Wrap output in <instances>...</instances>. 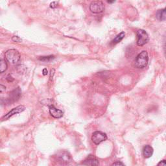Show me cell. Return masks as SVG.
<instances>
[{"label": "cell", "mask_w": 166, "mask_h": 166, "mask_svg": "<svg viewBox=\"0 0 166 166\" xmlns=\"http://www.w3.org/2000/svg\"><path fill=\"white\" fill-rule=\"evenodd\" d=\"M6 90V87L5 86L0 84V93H3Z\"/></svg>", "instance_id": "ffe728a7"}, {"label": "cell", "mask_w": 166, "mask_h": 166, "mask_svg": "<svg viewBox=\"0 0 166 166\" xmlns=\"http://www.w3.org/2000/svg\"><path fill=\"white\" fill-rule=\"evenodd\" d=\"M7 80L8 82H12L13 81H14V79L12 78V77L10 75H8L7 77Z\"/></svg>", "instance_id": "44dd1931"}, {"label": "cell", "mask_w": 166, "mask_h": 166, "mask_svg": "<svg viewBox=\"0 0 166 166\" xmlns=\"http://www.w3.org/2000/svg\"><path fill=\"white\" fill-rule=\"evenodd\" d=\"M83 164L86 166H99V160L95 156L90 155L83 162Z\"/></svg>", "instance_id": "52a82bcc"}, {"label": "cell", "mask_w": 166, "mask_h": 166, "mask_svg": "<svg viewBox=\"0 0 166 166\" xmlns=\"http://www.w3.org/2000/svg\"><path fill=\"white\" fill-rule=\"evenodd\" d=\"M12 40L14 42H20L21 41V40L19 38L18 36H13L12 37Z\"/></svg>", "instance_id": "ac0fdd59"}, {"label": "cell", "mask_w": 166, "mask_h": 166, "mask_svg": "<svg viewBox=\"0 0 166 166\" xmlns=\"http://www.w3.org/2000/svg\"><path fill=\"white\" fill-rule=\"evenodd\" d=\"M157 166H166V161L165 160H162V161H160L158 164Z\"/></svg>", "instance_id": "d6986e66"}, {"label": "cell", "mask_w": 166, "mask_h": 166, "mask_svg": "<svg viewBox=\"0 0 166 166\" xmlns=\"http://www.w3.org/2000/svg\"><path fill=\"white\" fill-rule=\"evenodd\" d=\"M90 10L93 14H99L104 11V5L102 1H92L90 5Z\"/></svg>", "instance_id": "277c9868"}, {"label": "cell", "mask_w": 166, "mask_h": 166, "mask_svg": "<svg viewBox=\"0 0 166 166\" xmlns=\"http://www.w3.org/2000/svg\"><path fill=\"white\" fill-rule=\"evenodd\" d=\"M153 152L154 150L151 146L147 145L143 147V155L144 158H151L152 156V154H153Z\"/></svg>", "instance_id": "30bf717a"}, {"label": "cell", "mask_w": 166, "mask_h": 166, "mask_svg": "<svg viewBox=\"0 0 166 166\" xmlns=\"http://www.w3.org/2000/svg\"><path fill=\"white\" fill-rule=\"evenodd\" d=\"M156 17L158 20L160 21H165L166 19V12H165V9H162L161 10H158L156 14Z\"/></svg>", "instance_id": "8fae6325"}, {"label": "cell", "mask_w": 166, "mask_h": 166, "mask_svg": "<svg viewBox=\"0 0 166 166\" xmlns=\"http://www.w3.org/2000/svg\"><path fill=\"white\" fill-rule=\"evenodd\" d=\"M125 36V32H121V33H120L119 34H117V35L115 37V38L112 41V44H116L117 43H119L121 42L123 39L124 38V37Z\"/></svg>", "instance_id": "7c38bea8"}, {"label": "cell", "mask_w": 166, "mask_h": 166, "mask_svg": "<svg viewBox=\"0 0 166 166\" xmlns=\"http://www.w3.org/2000/svg\"><path fill=\"white\" fill-rule=\"evenodd\" d=\"M5 58L8 62L12 64H16L20 60V54L16 49H9L5 52Z\"/></svg>", "instance_id": "7a4b0ae2"}, {"label": "cell", "mask_w": 166, "mask_h": 166, "mask_svg": "<svg viewBox=\"0 0 166 166\" xmlns=\"http://www.w3.org/2000/svg\"><path fill=\"white\" fill-rule=\"evenodd\" d=\"M137 36V45L138 46H143L149 40V37L147 32L143 29H139L136 33Z\"/></svg>", "instance_id": "3957f363"}, {"label": "cell", "mask_w": 166, "mask_h": 166, "mask_svg": "<svg viewBox=\"0 0 166 166\" xmlns=\"http://www.w3.org/2000/svg\"><path fill=\"white\" fill-rule=\"evenodd\" d=\"M111 166H125V165L121 162H116L113 163Z\"/></svg>", "instance_id": "2e32d148"}, {"label": "cell", "mask_w": 166, "mask_h": 166, "mask_svg": "<svg viewBox=\"0 0 166 166\" xmlns=\"http://www.w3.org/2000/svg\"><path fill=\"white\" fill-rule=\"evenodd\" d=\"M21 96V90L19 88H17L12 91L11 93H10L9 95V101L10 103H14L15 101H17Z\"/></svg>", "instance_id": "9c48e42d"}, {"label": "cell", "mask_w": 166, "mask_h": 166, "mask_svg": "<svg viewBox=\"0 0 166 166\" xmlns=\"http://www.w3.org/2000/svg\"><path fill=\"white\" fill-rule=\"evenodd\" d=\"M49 113L55 118H61L63 116V112L61 110L57 109L53 105L49 106Z\"/></svg>", "instance_id": "ba28073f"}, {"label": "cell", "mask_w": 166, "mask_h": 166, "mask_svg": "<svg viewBox=\"0 0 166 166\" xmlns=\"http://www.w3.org/2000/svg\"><path fill=\"white\" fill-rule=\"evenodd\" d=\"M25 110V107L23 106V105H20V106H18L17 107H16V108L12 109L11 110H10L9 113H7L6 115H5V116H3L2 117V121H5V120H7L9 119L10 117H11L12 116H14L15 114H18L19 113H21V112H23L24 110Z\"/></svg>", "instance_id": "8992f818"}, {"label": "cell", "mask_w": 166, "mask_h": 166, "mask_svg": "<svg viewBox=\"0 0 166 166\" xmlns=\"http://www.w3.org/2000/svg\"><path fill=\"white\" fill-rule=\"evenodd\" d=\"M47 69H46V68H45V69H43V71H42V73H43V75H46L47 74Z\"/></svg>", "instance_id": "7402d4cb"}, {"label": "cell", "mask_w": 166, "mask_h": 166, "mask_svg": "<svg viewBox=\"0 0 166 166\" xmlns=\"http://www.w3.org/2000/svg\"><path fill=\"white\" fill-rule=\"evenodd\" d=\"M106 140L107 135L101 131H95L92 134V140L95 145H99Z\"/></svg>", "instance_id": "5b68a950"}, {"label": "cell", "mask_w": 166, "mask_h": 166, "mask_svg": "<svg viewBox=\"0 0 166 166\" xmlns=\"http://www.w3.org/2000/svg\"><path fill=\"white\" fill-rule=\"evenodd\" d=\"M58 5V2L57 1H53L52 3H51L50 4V7L52 8V9H55L57 7Z\"/></svg>", "instance_id": "e0dca14e"}, {"label": "cell", "mask_w": 166, "mask_h": 166, "mask_svg": "<svg viewBox=\"0 0 166 166\" xmlns=\"http://www.w3.org/2000/svg\"><path fill=\"white\" fill-rule=\"evenodd\" d=\"M149 62L148 53L146 51H143L140 53H139L134 63V66L136 68L143 69L147 66Z\"/></svg>", "instance_id": "6da1fadb"}, {"label": "cell", "mask_w": 166, "mask_h": 166, "mask_svg": "<svg viewBox=\"0 0 166 166\" xmlns=\"http://www.w3.org/2000/svg\"><path fill=\"white\" fill-rule=\"evenodd\" d=\"M60 160L63 163H68L71 160V157L68 154V153L66 152H64L62 153V154L60 155Z\"/></svg>", "instance_id": "4fadbf2b"}, {"label": "cell", "mask_w": 166, "mask_h": 166, "mask_svg": "<svg viewBox=\"0 0 166 166\" xmlns=\"http://www.w3.org/2000/svg\"><path fill=\"white\" fill-rule=\"evenodd\" d=\"M54 56L50 55V56H46V57H41L39 58L40 60L44 61V62H49V61H51L52 60L54 59Z\"/></svg>", "instance_id": "9a60e30c"}, {"label": "cell", "mask_w": 166, "mask_h": 166, "mask_svg": "<svg viewBox=\"0 0 166 166\" xmlns=\"http://www.w3.org/2000/svg\"><path fill=\"white\" fill-rule=\"evenodd\" d=\"M7 64L5 60L0 58V73H3L4 71L7 70Z\"/></svg>", "instance_id": "5bb4252c"}]
</instances>
